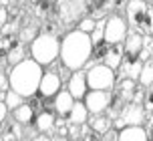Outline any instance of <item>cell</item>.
<instances>
[{
    "label": "cell",
    "instance_id": "1",
    "mask_svg": "<svg viewBox=\"0 0 153 141\" xmlns=\"http://www.w3.org/2000/svg\"><path fill=\"white\" fill-rule=\"evenodd\" d=\"M93 55V42L89 34L75 30L67 32L61 40V65L67 67L71 73L83 70V67H87V63L91 61Z\"/></svg>",
    "mask_w": 153,
    "mask_h": 141
},
{
    "label": "cell",
    "instance_id": "2",
    "mask_svg": "<svg viewBox=\"0 0 153 141\" xmlns=\"http://www.w3.org/2000/svg\"><path fill=\"white\" fill-rule=\"evenodd\" d=\"M42 75H45V69L40 65H36L32 59H26L8 70L10 91L22 95L24 99H30L38 93V85H40Z\"/></svg>",
    "mask_w": 153,
    "mask_h": 141
},
{
    "label": "cell",
    "instance_id": "3",
    "mask_svg": "<svg viewBox=\"0 0 153 141\" xmlns=\"http://www.w3.org/2000/svg\"><path fill=\"white\" fill-rule=\"evenodd\" d=\"M127 24L141 36H153V2H127Z\"/></svg>",
    "mask_w": 153,
    "mask_h": 141
},
{
    "label": "cell",
    "instance_id": "4",
    "mask_svg": "<svg viewBox=\"0 0 153 141\" xmlns=\"http://www.w3.org/2000/svg\"><path fill=\"white\" fill-rule=\"evenodd\" d=\"M61 56V39L51 34H38L30 42V59L42 69L51 67Z\"/></svg>",
    "mask_w": 153,
    "mask_h": 141
},
{
    "label": "cell",
    "instance_id": "5",
    "mask_svg": "<svg viewBox=\"0 0 153 141\" xmlns=\"http://www.w3.org/2000/svg\"><path fill=\"white\" fill-rule=\"evenodd\" d=\"M87 73V85L91 91H113L117 83V75L105 65H95L93 69L85 70Z\"/></svg>",
    "mask_w": 153,
    "mask_h": 141
},
{
    "label": "cell",
    "instance_id": "6",
    "mask_svg": "<svg viewBox=\"0 0 153 141\" xmlns=\"http://www.w3.org/2000/svg\"><path fill=\"white\" fill-rule=\"evenodd\" d=\"M129 34V24L121 14H109L105 20V42L109 47L111 45H123Z\"/></svg>",
    "mask_w": 153,
    "mask_h": 141
},
{
    "label": "cell",
    "instance_id": "7",
    "mask_svg": "<svg viewBox=\"0 0 153 141\" xmlns=\"http://www.w3.org/2000/svg\"><path fill=\"white\" fill-rule=\"evenodd\" d=\"M109 101H111V91H89L83 99V105L87 107L89 115H105Z\"/></svg>",
    "mask_w": 153,
    "mask_h": 141
},
{
    "label": "cell",
    "instance_id": "8",
    "mask_svg": "<svg viewBox=\"0 0 153 141\" xmlns=\"http://www.w3.org/2000/svg\"><path fill=\"white\" fill-rule=\"evenodd\" d=\"M141 69H143V61L135 55H125L123 53V61L121 67L117 69V81L121 79H131V81H137L139 75H141Z\"/></svg>",
    "mask_w": 153,
    "mask_h": 141
},
{
    "label": "cell",
    "instance_id": "9",
    "mask_svg": "<svg viewBox=\"0 0 153 141\" xmlns=\"http://www.w3.org/2000/svg\"><path fill=\"white\" fill-rule=\"evenodd\" d=\"M62 91V81L61 77L54 73V70H45V75L40 79V85H38V93L42 99H54L56 95Z\"/></svg>",
    "mask_w": 153,
    "mask_h": 141
},
{
    "label": "cell",
    "instance_id": "10",
    "mask_svg": "<svg viewBox=\"0 0 153 141\" xmlns=\"http://www.w3.org/2000/svg\"><path fill=\"white\" fill-rule=\"evenodd\" d=\"M119 119L123 121L125 127H141V123H145L147 113L143 109V105H135V103H127L123 107Z\"/></svg>",
    "mask_w": 153,
    "mask_h": 141
},
{
    "label": "cell",
    "instance_id": "11",
    "mask_svg": "<svg viewBox=\"0 0 153 141\" xmlns=\"http://www.w3.org/2000/svg\"><path fill=\"white\" fill-rule=\"evenodd\" d=\"M67 91L71 93V97L75 101H83L87 93H89V85H87V73L85 70H76L71 75V79L67 81Z\"/></svg>",
    "mask_w": 153,
    "mask_h": 141
},
{
    "label": "cell",
    "instance_id": "12",
    "mask_svg": "<svg viewBox=\"0 0 153 141\" xmlns=\"http://www.w3.org/2000/svg\"><path fill=\"white\" fill-rule=\"evenodd\" d=\"M54 121H56V115H54L53 109H42L34 117V129H36L40 135H46L54 129Z\"/></svg>",
    "mask_w": 153,
    "mask_h": 141
},
{
    "label": "cell",
    "instance_id": "13",
    "mask_svg": "<svg viewBox=\"0 0 153 141\" xmlns=\"http://www.w3.org/2000/svg\"><path fill=\"white\" fill-rule=\"evenodd\" d=\"M87 16H91L93 20H105L109 16V10L113 8V2L107 0H95V2H85Z\"/></svg>",
    "mask_w": 153,
    "mask_h": 141
},
{
    "label": "cell",
    "instance_id": "14",
    "mask_svg": "<svg viewBox=\"0 0 153 141\" xmlns=\"http://www.w3.org/2000/svg\"><path fill=\"white\" fill-rule=\"evenodd\" d=\"M73 105H75V99L71 97L69 91H61L53 99V111H54L56 117H67L69 111L73 109Z\"/></svg>",
    "mask_w": 153,
    "mask_h": 141
},
{
    "label": "cell",
    "instance_id": "15",
    "mask_svg": "<svg viewBox=\"0 0 153 141\" xmlns=\"http://www.w3.org/2000/svg\"><path fill=\"white\" fill-rule=\"evenodd\" d=\"M89 111H87V107H85L81 101H75V105H73V109L69 111V115H67V123L69 125H76V127H83L87 125V121H89Z\"/></svg>",
    "mask_w": 153,
    "mask_h": 141
},
{
    "label": "cell",
    "instance_id": "16",
    "mask_svg": "<svg viewBox=\"0 0 153 141\" xmlns=\"http://www.w3.org/2000/svg\"><path fill=\"white\" fill-rule=\"evenodd\" d=\"M135 89H137V81H131V79H121V81H117V83H115L113 93L119 95V97H121L125 103H131Z\"/></svg>",
    "mask_w": 153,
    "mask_h": 141
},
{
    "label": "cell",
    "instance_id": "17",
    "mask_svg": "<svg viewBox=\"0 0 153 141\" xmlns=\"http://www.w3.org/2000/svg\"><path fill=\"white\" fill-rule=\"evenodd\" d=\"M87 125L91 127L95 133H99L101 137L105 133H109L111 129H113V121L107 117V115H91L89 121H87Z\"/></svg>",
    "mask_w": 153,
    "mask_h": 141
},
{
    "label": "cell",
    "instance_id": "18",
    "mask_svg": "<svg viewBox=\"0 0 153 141\" xmlns=\"http://www.w3.org/2000/svg\"><path fill=\"white\" fill-rule=\"evenodd\" d=\"M117 141H149V133L145 127H125L123 131H119Z\"/></svg>",
    "mask_w": 153,
    "mask_h": 141
},
{
    "label": "cell",
    "instance_id": "19",
    "mask_svg": "<svg viewBox=\"0 0 153 141\" xmlns=\"http://www.w3.org/2000/svg\"><path fill=\"white\" fill-rule=\"evenodd\" d=\"M141 42H143V36L131 30L129 34H127L125 42H123V53H125V55L139 56V55H141ZM139 59H141V56H139Z\"/></svg>",
    "mask_w": 153,
    "mask_h": 141
},
{
    "label": "cell",
    "instance_id": "20",
    "mask_svg": "<svg viewBox=\"0 0 153 141\" xmlns=\"http://www.w3.org/2000/svg\"><path fill=\"white\" fill-rule=\"evenodd\" d=\"M121 61H123V45H111V47H109L107 56H105V63H103V65L117 73V69L121 67Z\"/></svg>",
    "mask_w": 153,
    "mask_h": 141
},
{
    "label": "cell",
    "instance_id": "21",
    "mask_svg": "<svg viewBox=\"0 0 153 141\" xmlns=\"http://www.w3.org/2000/svg\"><path fill=\"white\" fill-rule=\"evenodd\" d=\"M28 56H26V47H24L22 42H20V39L16 36L14 39V45H12V50H10V55H8V61L6 63L10 65V69L12 67H16V65H20L22 61H26Z\"/></svg>",
    "mask_w": 153,
    "mask_h": 141
},
{
    "label": "cell",
    "instance_id": "22",
    "mask_svg": "<svg viewBox=\"0 0 153 141\" xmlns=\"http://www.w3.org/2000/svg\"><path fill=\"white\" fill-rule=\"evenodd\" d=\"M34 117H36V115H34V111L28 107V103H24L22 107H18L16 111H12V119L22 127H28L32 121H34Z\"/></svg>",
    "mask_w": 153,
    "mask_h": 141
},
{
    "label": "cell",
    "instance_id": "23",
    "mask_svg": "<svg viewBox=\"0 0 153 141\" xmlns=\"http://www.w3.org/2000/svg\"><path fill=\"white\" fill-rule=\"evenodd\" d=\"M24 137L22 133V125H18L16 121H10L4 125V133H2V139L4 141H20Z\"/></svg>",
    "mask_w": 153,
    "mask_h": 141
},
{
    "label": "cell",
    "instance_id": "24",
    "mask_svg": "<svg viewBox=\"0 0 153 141\" xmlns=\"http://www.w3.org/2000/svg\"><path fill=\"white\" fill-rule=\"evenodd\" d=\"M137 85L139 87H153V59H149L147 63H143V69H141V75L137 79Z\"/></svg>",
    "mask_w": 153,
    "mask_h": 141
},
{
    "label": "cell",
    "instance_id": "25",
    "mask_svg": "<svg viewBox=\"0 0 153 141\" xmlns=\"http://www.w3.org/2000/svg\"><path fill=\"white\" fill-rule=\"evenodd\" d=\"M24 103H26V99H24L22 95L14 93V91H8L6 97H4V105H6L8 111H16L18 107H22Z\"/></svg>",
    "mask_w": 153,
    "mask_h": 141
},
{
    "label": "cell",
    "instance_id": "26",
    "mask_svg": "<svg viewBox=\"0 0 153 141\" xmlns=\"http://www.w3.org/2000/svg\"><path fill=\"white\" fill-rule=\"evenodd\" d=\"M38 34H40V28H38V26H34V24H26V26H22V28H20L18 39H20V42H22V45H26V42H32Z\"/></svg>",
    "mask_w": 153,
    "mask_h": 141
},
{
    "label": "cell",
    "instance_id": "27",
    "mask_svg": "<svg viewBox=\"0 0 153 141\" xmlns=\"http://www.w3.org/2000/svg\"><path fill=\"white\" fill-rule=\"evenodd\" d=\"M107 20V18H105ZM105 20H97V24H95V30L91 32V42L93 47H97V45H101V42H105Z\"/></svg>",
    "mask_w": 153,
    "mask_h": 141
},
{
    "label": "cell",
    "instance_id": "28",
    "mask_svg": "<svg viewBox=\"0 0 153 141\" xmlns=\"http://www.w3.org/2000/svg\"><path fill=\"white\" fill-rule=\"evenodd\" d=\"M141 61L147 63L149 59H153V36H143V42H141Z\"/></svg>",
    "mask_w": 153,
    "mask_h": 141
},
{
    "label": "cell",
    "instance_id": "29",
    "mask_svg": "<svg viewBox=\"0 0 153 141\" xmlns=\"http://www.w3.org/2000/svg\"><path fill=\"white\" fill-rule=\"evenodd\" d=\"M14 39H4V36H0V63H6L8 61V55H10V50H12V45H14Z\"/></svg>",
    "mask_w": 153,
    "mask_h": 141
},
{
    "label": "cell",
    "instance_id": "30",
    "mask_svg": "<svg viewBox=\"0 0 153 141\" xmlns=\"http://www.w3.org/2000/svg\"><path fill=\"white\" fill-rule=\"evenodd\" d=\"M95 24H97V20H93L91 16H83L79 22H76V30L83 32V34H89L91 36V32L95 30Z\"/></svg>",
    "mask_w": 153,
    "mask_h": 141
},
{
    "label": "cell",
    "instance_id": "31",
    "mask_svg": "<svg viewBox=\"0 0 153 141\" xmlns=\"http://www.w3.org/2000/svg\"><path fill=\"white\" fill-rule=\"evenodd\" d=\"M54 131H56L59 137H69V123H67L65 117H56V121H54Z\"/></svg>",
    "mask_w": 153,
    "mask_h": 141
},
{
    "label": "cell",
    "instance_id": "32",
    "mask_svg": "<svg viewBox=\"0 0 153 141\" xmlns=\"http://www.w3.org/2000/svg\"><path fill=\"white\" fill-rule=\"evenodd\" d=\"M103 137H101L99 133H95L89 125H83L81 127V141H101Z\"/></svg>",
    "mask_w": 153,
    "mask_h": 141
},
{
    "label": "cell",
    "instance_id": "33",
    "mask_svg": "<svg viewBox=\"0 0 153 141\" xmlns=\"http://www.w3.org/2000/svg\"><path fill=\"white\" fill-rule=\"evenodd\" d=\"M26 103H28V107L34 111V115H38V113L42 111V107H45V99H42L40 95H34L30 99H26Z\"/></svg>",
    "mask_w": 153,
    "mask_h": 141
},
{
    "label": "cell",
    "instance_id": "34",
    "mask_svg": "<svg viewBox=\"0 0 153 141\" xmlns=\"http://www.w3.org/2000/svg\"><path fill=\"white\" fill-rule=\"evenodd\" d=\"M10 91V83H8V75L6 73H0V101L4 103V97Z\"/></svg>",
    "mask_w": 153,
    "mask_h": 141
},
{
    "label": "cell",
    "instance_id": "35",
    "mask_svg": "<svg viewBox=\"0 0 153 141\" xmlns=\"http://www.w3.org/2000/svg\"><path fill=\"white\" fill-rule=\"evenodd\" d=\"M143 101H145V89L137 85V89H135V93H133L131 103H135V105H143Z\"/></svg>",
    "mask_w": 153,
    "mask_h": 141
},
{
    "label": "cell",
    "instance_id": "36",
    "mask_svg": "<svg viewBox=\"0 0 153 141\" xmlns=\"http://www.w3.org/2000/svg\"><path fill=\"white\" fill-rule=\"evenodd\" d=\"M143 109L147 115H153V91L145 93V101H143Z\"/></svg>",
    "mask_w": 153,
    "mask_h": 141
},
{
    "label": "cell",
    "instance_id": "37",
    "mask_svg": "<svg viewBox=\"0 0 153 141\" xmlns=\"http://www.w3.org/2000/svg\"><path fill=\"white\" fill-rule=\"evenodd\" d=\"M69 139L71 141H79V139H81V127L69 125Z\"/></svg>",
    "mask_w": 153,
    "mask_h": 141
},
{
    "label": "cell",
    "instance_id": "38",
    "mask_svg": "<svg viewBox=\"0 0 153 141\" xmlns=\"http://www.w3.org/2000/svg\"><path fill=\"white\" fill-rule=\"evenodd\" d=\"M6 22H8V10L4 8V4H0V30L6 26Z\"/></svg>",
    "mask_w": 153,
    "mask_h": 141
},
{
    "label": "cell",
    "instance_id": "39",
    "mask_svg": "<svg viewBox=\"0 0 153 141\" xmlns=\"http://www.w3.org/2000/svg\"><path fill=\"white\" fill-rule=\"evenodd\" d=\"M6 117H8V109H6V105L0 101V125L6 121Z\"/></svg>",
    "mask_w": 153,
    "mask_h": 141
},
{
    "label": "cell",
    "instance_id": "40",
    "mask_svg": "<svg viewBox=\"0 0 153 141\" xmlns=\"http://www.w3.org/2000/svg\"><path fill=\"white\" fill-rule=\"evenodd\" d=\"M117 135H119V131H113V129H111L109 133L103 135V139H101V141H117Z\"/></svg>",
    "mask_w": 153,
    "mask_h": 141
},
{
    "label": "cell",
    "instance_id": "41",
    "mask_svg": "<svg viewBox=\"0 0 153 141\" xmlns=\"http://www.w3.org/2000/svg\"><path fill=\"white\" fill-rule=\"evenodd\" d=\"M30 141H51V137H48V135H40V133H38L36 137H32Z\"/></svg>",
    "mask_w": 153,
    "mask_h": 141
},
{
    "label": "cell",
    "instance_id": "42",
    "mask_svg": "<svg viewBox=\"0 0 153 141\" xmlns=\"http://www.w3.org/2000/svg\"><path fill=\"white\" fill-rule=\"evenodd\" d=\"M51 141H71L69 137H59V135H54V137H51Z\"/></svg>",
    "mask_w": 153,
    "mask_h": 141
},
{
    "label": "cell",
    "instance_id": "43",
    "mask_svg": "<svg viewBox=\"0 0 153 141\" xmlns=\"http://www.w3.org/2000/svg\"><path fill=\"white\" fill-rule=\"evenodd\" d=\"M149 141H153V133H151V135H149Z\"/></svg>",
    "mask_w": 153,
    "mask_h": 141
},
{
    "label": "cell",
    "instance_id": "44",
    "mask_svg": "<svg viewBox=\"0 0 153 141\" xmlns=\"http://www.w3.org/2000/svg\"><path fill=\"white\" fill-rule=\"evenodd\" d=\"M0 141H4V139H2V137H0Z\"/></svg>",
    "mask_w": 153,
    "mask_h": 141
},
{
    "label": "cell",
    "instance_id": "45",
    "mask_svg": "<svg viewBox=\"0 0 153 141\" xmlns=\"http://www.w3.org/2000/svg\"><path fill=\"white\" fill-rule=\"evenodd\" d=\"M149 91H153V87H151V89H149Z\"/></svg>",
    "mask_w": 153,
    "mask_h": 141
}]
</instances>
